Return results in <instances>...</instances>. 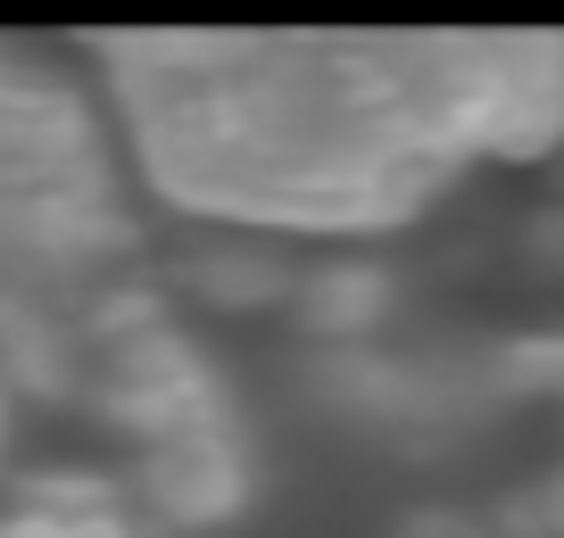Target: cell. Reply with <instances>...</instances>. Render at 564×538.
I'll return each mask as SVG.
<instances>
[{"instance_id": "cell-1", "label": "cell", "mask_w": 564, "mask_h": 538, "mask_svg": "<svg viewBox=\"0 0 564 538\" xmlns=\"http://www.w3.org/2000/svg\"><path fill=\"white\" fill-rule=\"evenodd\" d=\"M124 166L241 241H382L564 150V34H91Z\"/></svg>"}, {"instance_id": "cell-2", "label": "cell", "mask_w": 564, "mask_h": 538, "mask_svg": "<svg viewBox=\"0 0 564 538\" xmlns=\"http://www.w3.org/2000/svg\"><path fill=\"white\" fill-rule=\"evenodd\" d=\"M124 249V141L100 84L0 42V323L51 331Z\"/></svg>"}, {"instance_id": "cell-3", "label": "cell", "mask_w": 564, "mask_h": 538, "mask_svg": "<svg viewBox=\"0 0 564 538\" xmlns=\"http://www.w3.org/2000/svg\"><path fill=\"white\" fill-rule=\"evenodd\" d=\"M108 382H117V406L150 439V488L183 521H225L249 488V455L216 373L199 365V348L175 323L141 315L133 331H108Z\"/></svg>"}, {"instance_id": "cell-4", "label": "cell", "mask_w": 564, "mask_h": 538, "mask_svg": "<svg viewBox=\"0 0 564 538\" xmlns=\"http://www.w3.org/2000/svg\"><path fill=\"white\" fill-rule=\"evenodd\" d=\"M0 538H124L108 514H58V505H25L18 521H0Z\"/></svg>"}]
</instances>
